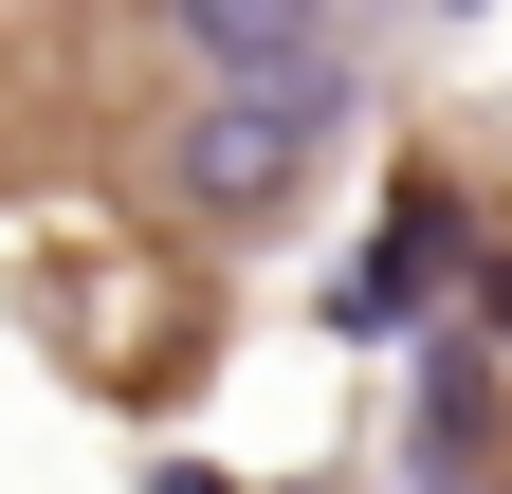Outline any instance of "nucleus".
<instances>
[{
	"label": "nucleus",
	"instance_id": "4",
	"mask_svg": "<svg viewBox=\"0 0 512 494\" xmlns=\"http://www.w3.org/2000/svg\"><path fill=\"white\" fill-rule=\"evenodd\" d=\"M403 494H494V385H476V330H403Z\"/></svg>",
	"mask_w": 512,
	"mask_h": 494
},
{
	"label": "nucleus",
	"instance_id": "3",
	"mask_svg": "<svg viewBox=\"0 0 512 494\" xmlns=\"http://www.w3.org/2000/svg\"><path fill=\"white\" fill-rule=\"evenodd\" d=\"M458 257H476V202H458V183H403V202H384V238L330 275V330H348V348H403V330H439Z\"/></svg>",
	"mask_w": 512,
	"mask_h": 494
},
{
	"label": "nucleus",
	"instance_id": "1",
	"mask_svg": "<svg viewBox=\"0 0 512 494\" xmlns=\"http://www.w3.org/2000/svg\"><path fill=\"white\" fill-rule=\"evenodd\" d=\"M330 147H348V129H330V110H293V92H202V110L165 129V220L256 257V238H293V220H311Z\"/></svg>",
	"mask_w": 512,
	"mask_h": 494
},
{
	"label": "nucleus",
	"instance_id": "5",
	"mask_svg": "<svg viewBox=\"0 0 512 494\" xmlns=\"http://www.w3.org/2000/svg\"><path fill=\"white\" fill-rule=\"evenodd\" d=\"M147 494H238V476L220 458H147Z\"/></svg>",
	"mask_w": 512,
	"mask_h": 494
},
{
	"label": "nucleus",
	"instance_id": "2",
	"mask_svg": "<svg viewBox=\"0 0 512 494\" xmlns=\"http://www.w3.org/2000/svg\"><path fill=\"white\" fill-rule=\"evenodd\" d=\"M183 74L202 92H293V110H366V55H348V0H165Z\"/></svg>",
	"mask_w": 512,
	"mask_h": 494
}]
</instances>
